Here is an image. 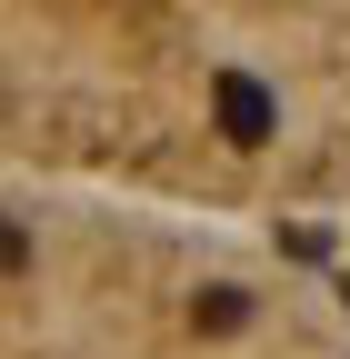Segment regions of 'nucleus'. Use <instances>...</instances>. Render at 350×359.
<instances>
[{"mask_svg":"<svg viewBox=\"0 0 350 359\" xmlns=\"http://www.w3.org/2000/svg\"><path fill=\"white\" fill-rule=\"evenodd\" d=\"M210 110H221V140H240V150H260V140L280 130V100H271L250 70H221V80H210Z\"/></svg>","mask_w":350,"mask_h":359,"instance_id":"obj_1","label":"nucleus"}]
</instances>
